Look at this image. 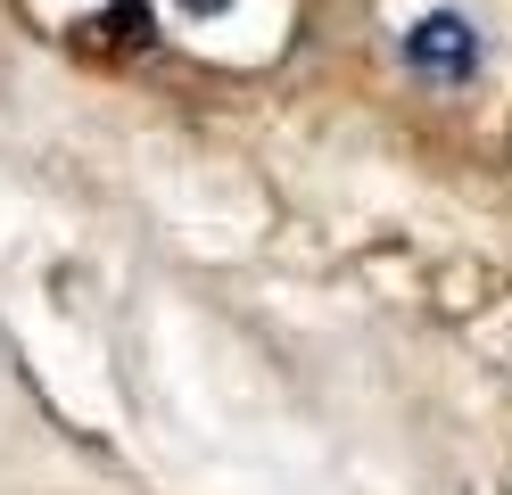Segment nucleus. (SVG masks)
<instances>
[{
  "mask_svg": "<svg viewBox=\"0 0 512 495\" xmlns=\"http://www.w3.org/2000/svg\"><path fill=\"white\" fill-rule=\"evenodd\" d=\"M405 66L422 83H471L479 75V25L455 17V9H430L422 25L405 33Z\"/></svg>",
  "mask_w": 512,
  "mask_h": 495,
  "instance_id": "nucleus-1",
  "label": "nucleus"
},
{
  "mask_svg": "<svg viewBox=\"0 0 512 495\" xmlns=\"http://www.w3.org/2000/svg\"><path fill=\"white\" fill-rule=\"evenodd\" d=\"M182 9H190V17H223V9H232V0H182Z\"/></svg>",
  "mask_w": 512,
  "mask_h": 495,
  "instance_id": "nucleus-2",
  "label": "nucleus"
}]
</instances>
